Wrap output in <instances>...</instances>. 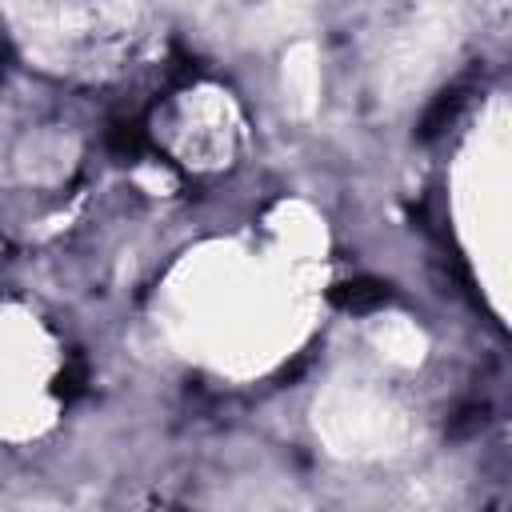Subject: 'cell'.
Returning a JSON list of instances; mask_svg holds the SVG:
<instances>
[{
  "instance_id": "cell-2",
  "label": "cell",
  "mask_w": 512,
  "mask_h": 512,
  "mask_svg": "<svg viewBox=\"0 0 512 512\" xmlns=\"http://www.w3.org/2000/svg\"><path fill=\"white\" fill-rule=\"evenodd\" d=\"M108 148L120 152V156H136L140 152V132L128 128V124H116V128H108Z\"/></svg>"
},
{
  "instance_id": "cell-1",
  "label": "cell",
  "mask_w": 512,
  "mask_h": 512,
  "mask_svg": "<svg viewBox=\"0 0 512 512\" xmlns=\"http://www.w3.org/2000/svg\"><path fill=\"white\" fill-rule=\"evenodd\" d=\"M384 296H388V292H384V284H376V280H356V284H344V288L336 292V300H340L344 308H352V312L376 308Z\"/></svg>"
}]
</instances>
